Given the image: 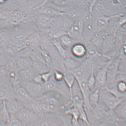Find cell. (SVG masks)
Returning a JSON list of instances; mask_svg holds the SVG:
<instances>
[{
  "label": "cell",
  "mask_w": 126,
  "mask_h": 126,
  "mask_svg": "<svg viewBox=\"0 0 126 126\" xmlns=\"http://www.w3.org/2000/svg\"><path fill=\"white\" fill-rule=\"evenodd\" d=\"M32 51L28 47H26L18 51L15 57H30Z\"/></svg>",
  "instance_id": "60d3db41"
},
{
  "label": "cell",
  "mask_w": 126,
  "mask_h": 126,
  "mask_svg": "<svg viewBox=\"0 0 126 126\" xmlns=\"http://www.w3.org/2000/svg\"><path fill=\"white\" fill-rule=\"evenodd\" d=\"M36 1H37L38 3V5L39 4L41 3V2H42L43 0H36Z\"/></svg>",
  "instance_id": "f5cc1de1"
},
{
  "label": "cell",
  "mask_w": 126,
  "mask_h": 126,
  "mask_svg": "<svg viewBox=\"0 0 126 126\" xmlns=\"http://www.w3.org/2000/svg\"><path fill=\"white\" fill-rule=\"evenodd\" d=\"M114 112L118 118L126 120V99L121 103L113 110Z\"/></svg>",
  "instance_id": "836d02e7"
},
{
  "label": "cell",
  "mask_w": 126,
  "mask_h": 126,
  "mask_svg": "<svg viewBox=\"0 0 126 126\" xmlns=\"http://www.w3.org/2000/svg\"><path fill=\"white\" fill-rule=\"evenodd\" d=\"M30 57L33 62H41L47 64L42 54L40 47L32 51Z\"/></svg>",
  "instance_id": "8d00e7d4"
},
{
  "label": "cell",
  "mask_w": 126,
  "mask_h": 126,
  "mask_svg": "<svg viewBox=\"0 0 126 126\" xmlns=\"http://www.w3.org/2000/svg\"><path fill=\"white\" fill-rule=\"evenodd\" d=\"M6 126H23V125L15 115L10 114L9 121Z\"/></svg>",
  "instance_id": "7bdbcfd3"
},
{
  "label": "cell",
  "mask_w": 126,
  "mask_h": 126,
  "mask_svg": "<svg viewBox=\"0 0 126 126\" xmlns=\"http://www.w3.org/2000/svg\"><path fill=\"white\" fill-rule=\"evenodd\" d=\"M14 92L15 98L21 102L24 106L33 98L22 86L14 90Z\"/></svg>",
  "instance_id": "d6986e66"
},
{
  "label": "cell",
  "mask_w": 126,
  "mask_h": 126,
  "mask_svg": "<svg viewBox=\"0 0 126 126\" xmlns=\"http://www.w3.org/2000/svg\"><path fill=\"white\" fill-rule=\"evenodd\" d=\"M23 126H37L39 115L25 107L15 115Z\"/></svg>",
  "instance_id": "3957f363"
},
{
  "label": "cell",
  "mask_w": 126,
  "mask_h": 126,
  "mask_svg": "<svg viewBox=\"0 0 126 126\" xmlns=\"http://www.w3.org/2000/svg\"><path fill=\"white\" fill-rule=\"evenodd\" d=\"M95 82H96V79H95L94 72V64L92 66V72H91L90 75L87 80V84L91 90L95 86Z\"/></svg>",
  "instance_id": "ab89813d"
},
{
  "label": "cell",
  "mask_w": 126,
  "mask_h": 126,
  "mask_svg": "<svg viewBox=\"0 0 126 126\" xmlns=\"http://www.w3.org/2000/svg\"><path fill=\"white\" fill-rule=\"evenodd\" d=\"M18 0L23 5H24L26 3L27 1L30 0Z\"/></svg>",
  "instance_id": "816d5d0a"
},
{
  "label": "cell",
  "mask_w": 126,
  "mask_h": 126,
  "mask_svg": "<svg viewBox=\"0 0 126 126\" xmlns=\"http://www.w3.org/2000/svg\"><path fill=\"white\" fill-rule=\"evenodd\" d=\"M100 89L98 88L90 94L89 101L90 105L93 108L97 106L98 104L100 99Z\"/></svg>",
  "instance_id": "d6a6232c"
},
{
  "label": "cell",
  "mask_w": 126,
  "mask_h": 126,
  "mask_svg": "<svg viewBox=\"0 0 126 126\" xmlns=\"http://www.w3.org/2000/svg\"><path fill=\"white\" fill-rule=\"evenodd\" d=\"M125 14H120L110 16H98L95 18L93 24H90L92 26V31L97 32L104 31L107 28L111 20L118 18Z\"/></svg>",
  "instance_id": "277c9868"
},
{
  "label": "cell",
  "mask_w": 126,
  "mask_h": 126,
  "mask_svg": "<svg viewBox=\"0 0 126 126\" xmlns=\"http://www.w3.org/2000/svg\"><path fill=\"white\" fill-rule=\"evenodd\" d=\"M2 5H0V9L2 8Z\"/></svg>",
  "instance_id": "db71d44e"
},
{
  "label": "cell",
  "mask_w": 126,
  "mask_h": 126,
  "mask_svg": "<svg viewBox=\"0 0 126 126\" xmlns=\"http://www.w3.org/2000/svg\"><path fill=\"white\" fill-rule=\"evenodd\" d=\"M15 57L19 71L32 66L33 62L30 57Z\"/></svg>",
  "instance_id": "4316f807"
},
{
  "label": "cell",
  "mask_w": 126,
  "mask_h": 126,
  "mask_svg": "<svg viewBox=\"0 0 126 126\" xmlns=\"http://www.w3.org/2000/svg\"><path fill=\"white\" fill-rule=\"evenodd\" d=\"M8 36L5 32L0 33V50L5 51L10 46Z\"/></svg>",
  "instance_id": "e575fe53"
},
{
  "label": "cell",
  "mask_w": 126,
  "mask_h": 126,
  "mask_svg": "<svg viewBox=\"0 0 126 126\" xmlns=\"http://www.w3.org/2000/svg\"><path fill=\"white\" fill-rule=\"evenodd\" d=\"M83 98L85 108L88 110H92L93 108L90 105L89 97L91 90L88 87L87 80H84L77 83Z\"/></svg>",
  "instance_id": "2e32d148"
},
{
  "label": "cell",
  "mask_w": 126,
  "mask_h": 126,
  "mask_svg": "<svg viewBox=\"0 0 126 126\" xmlns=\"http://www.w3.org/2000/svg\"><path fill=\"white\" fill-rule=\"evenodd\" d=\"M15 98L13 88L8 77L0 79V99L5 100Z\"/></svg>",
  "instance_id": "ba28073f"
},
{
  "label": "cell",
  "mask_w": 126,
  "mask_h": 126,
  "mask_svg": "<svg viewBox=\"0 0 126 126\" xmlns=\"http://www.w3.org/2000/svg\"><path fill=\"white\" fill-rule=\"evenodd\" d=\"M34 10L35 14H43L52 17H63L65 15V13L58 11L46 5L40 7H37L36 5L34 7Z\"/></svg>",
  "instance_id": "5bb4252c"
},
{
  "label": "cell",
  "mask_w": 126,
  "mask_h": 126,
  "mask_svg": "<svg viewBox=\"0 0 126 126\" xmlns=\"http://www.w3.org/2000/svg\"><path fill=\"white\" fill-rule=\"evenodd\" d=\"M99 0H92L89 9V12H92L93 8L94 6L96 3Z\"/></svg>",
  "instance_id": "f907efd6"
},
{
  "label": "cell",
  "mask_w": 126,
  "mask_h": 126,
  "mask_svg": "<svg viewBox=\"0 0 126 126\" xmlns=\"http://www.w3.org/2000/svg\"><path fill=\"white\" fill-rule=\"evenodd\" d=\"M5 66L9 72L19 71L15 58L14 56H9Z\"/></svg>",
  "instance_id": "d590c367"
},
{
  "label": "cell",
  "mask_w": 126,
  "mask_h": 126,
  "mask_svg": "<svg viewBox=\"0 0 126 126\" xmlns=\"http://www.w3.org/2000/svg\"><path fill=\"white\" fill-rule=\"evenodd\" d=\"M54 17L42 13L35 14L34 22L40 33L48 34L54 22Z\"/></svg>",
  "instance_id": "7a4b0ae2"
},
{
  "label": "cell",
  "mask_w": 126,
  "mask_h": 126,
  "mask_svg": "<svg viewBox=\"0 0 126 126\" xmlns=\"http://www.w3.org/2000/svg\"><path fill=\"white\" fill-rule=\"evenodd\" d=\"M40 50H41V53L43 59L46 64L51 67L52 59L50 55L47 51L42 49L41 48H40Z\"/></svg>",
  "instance_id": "ee69618b"
},
{
  "label": "cell",
  "mask_w": 126,
  "mask_h": 126,
  "mask_svg": "<svg viewBox=\"0 0 126 126\" xmlns=\"http://www.w3.org/2000/svg\"><path fill=\"white\" fill-rule=\"evenodd\" d=\"M59 39L62 45L67 50L70 49L75 43L79 42V41L72 38L68 34L64 35Z\"/></svg>",
  "instance_id": "f1b7e54d"
},
{
  "label": "cell",
  "mask_w": 126,
  "mask_h": 126,
  "mask_svg": "<svg viewBox=\"0 0 126 126\" xmlns=\"http://www.w3.org/2000/svg\"><path fill=\"white\" fill-rule=\"evenodd\" d=\"M41 37L38 30L30 34L27 39L26 43L27 47L32 51L39 48L40 47Z\"/></svg>",
  "instance_id": "9a60e30c"
},
{
  "label": "cell",
  "mask_w": 126,
  "mask_h": 126,
  "mask_svg": "<svg viewBox=\"0 0 126 126\" xmlns=\"http://www.w3.org/2000/svg\"><path fill=\"white\" fill-rule=\"evenodd\" d=\"M102 92L100 90L99 98L109 110H114L123 101L126 97L118 98L113 96L105 89L102 88Z\"/></svg>",
  "instance_id": "52a82bcc"
},
{
  "label": "cell",
  "mask_w": 126,
  "mask_h": 126,
  "mask_svg": "<svg viewBox=\"0 0 126 126\" xmlns=\"http://www.w3.org/2000/svg\"><path fill=\"white\" fill-rule=\"evenodd\" d=\"M63 17H54V22L48 33L49 37L51 39H59L67 33L62 26Z\"/></svg>",
  "instance_id": "30bf717a"
},
{
  "label": "cell",
  "mask_w": 126,
  "mask_h": 126,
  "mask_svg": "<svg viewBox=\"0 0 126 126\" xmlns=\"http://www.w3.org/2000/svg\"><path fill=\"white\" fill-rule=\"evenodd\" d=\"M10 114L6 106L4 100L3 107L0 111V124L1 126H6L9 121Z\"/></svg>",
  "instance_id": "f546056e"
},
{
  "label": "cell",
  "mask_w": 126,
  "mask_h": 126,
  "mask_svg": "<svg viewBox=\"0 0 126 126\" xmlns=\"http://www.w3.org/2000/svg\"><path fill=\"white\" fill-rule=\"evenodd\" d=\"M5 101L6 106L10 114L15 115L25 108L24 105L15 98H10Z\"/></svg>",
  "instance_id": "ac0fdd59"
},
{
  "label": "cell",
  "mask_w": 126,
  "mask_h": 126,
  "mask_svg": "<svg viewBox=\"0 0 126 126\" xmlns=\"http://www.w3.org/2000/svg\"><path fill=\"white\" fill-rule=\"evenodd\" d=\"M21 85L33 98H38L44 94L42 85L33 80L28 81H22Z\"/></svg>",
  "instance_id": "8fae6325"
},
{
  "label": "cell",
  "mask_w": 126,
  "mask_h": 126,
  "mask_svg": "<svg viewBox=\"0 0 126 126\" xmlns=\"http://www.w3.org/2000/svg\"><path fill=\"white\" fill-rule=\"evenodd\" d=\"M62 118L56 113H48L39 115L37 126H60L63 124Z\"/></svg>",
  "instance_id": "5b68a950"
},
{
  "label": "cell",
  "mask_w": 126,
  "mask_h": 126,
  "mask_svg": "<svg viewBox=\"0 0 126 126\" xmlns=\"http://www.w3.org/2000/svg\"><path fill=\"white\" fill-rule=\"evenodd\" d=\"M71 105L75 107L79 110V119L81 120L88 125L91 126V123L88 120L85 110L83 100L80 99L77 95L73 97L72 99L71 100Z\"/></svg>",
  "instance_id": "7c38bea8"
},
{
  "label": "cell",
  "mask_w": 126,
  "mask_h": 126,
  "mask_svg": "<svg viewBox=\"0 0 126 126\" xmlns=\"http://www.w3.org/2000/svg\"><path fill=\"white\" fill-rule=\"evenodd\" d=\"M53 73V69H51L48 71L45 72V73L41 74L42 79H43L44 83L50 80L52 76Z\"/></svg>",
  "instance_id": "7dc6e473"
},
{
  "label": "cell",
  "mask_w": 126,
  "mask_h": 126,
  "mask_svg": "<svg viewBox=\"0 0 126 126\" xmlns=\"http://www.w3.org/2000/svg\"><path fill=\"white\" fill-rule=\"evenodd\" d=\"M81 62L72 56L69 55L63 59V65L66 70L70 71L77 68L80 66Z\"/></svg>",
  "instance_id": "7402d4cb"
},
{
  "label": "cell",
  "mask_w": 126,
  "mask_h": 126,
  "mask_svg": "<svg viewBox=\"0 0 126 126\" xmlns=\"http://www.w3.org/2000/svg\"><path fill=\"white\" fill-rule=\"evenodd\" d=\"M75 80L74 76L70 71L66 70L64 72L63 81L68 89L71 100L73 97V87Z\"/></svg>",
  "instance_id": "44dd1931"
},
{
  "label": "cell",
  "mask_w": 126,
  "mask_h": 126,
  "mask_svg": "<svg viewBox=\"0 0 126 126\" xmlns=\"http://www.w3.org/2000/svg\"><path fill=\"white\" fill-rule=\"evenodd\" d=\"M72 57L81 62L87 58V49L86 46L80 42L75 43L70 49Z\"/></svg>",
  "instance_id": "4fadbf2b"
},
{
  "label": "cell",
  "mask_w": 126,
  "mask_h": 126,
  "mask_svg": "<svg viewBox=\"0 0 126 126\" xmlns=\"http://www.w3.org/2000/svg\"><path fill=\"white\" fill-rule=\"evenodd\" d=\"M9 56L5 51L0 50V66L5 65Z\"/></svg>",
  "instance_id": "f6af8a7d"
},
{
  "label": "cell",
  "mask_w": 126,
  "mask_h": 126,
  "mask_svg": "<svg viewBox=\"0 0 126 126\" xmlns=\"http://www.w3.org/2000/svg\"><path fill=\"white\" fill-rule=\"evenodd\" d=\"M71 108H67L65 110V113L67 115L72 116V118L71 123L72 126H79V113L77 109L75 107L70 105Z\"/></svg>",
  "instance_id": "484cf974"
},
{
  "label": "cell",
  "mask_w": 126,
  "mask_h": 126,
  "mask_svg": "<svg viewBox=\"0 0 126 126\" xmlns=\"http://www.w3.org/2000/svg\"><path fill=\"white\" fill-rule=\"evenodd\" d=\"M113 14H126V0H100Z\"/></svg>",
  "instance_id": "8992f818"
},
{
  "label": "cell",
  "mask_w": 126,
  "mask_h": 126,
  "mask_svg": "<svg viewBox=\"0 0 126 126\" xmlns=\"http://www.w3.org/2000/svg\"><path fill=\"white\" fill-rule=\"evenodd\" d=\"M116 87L118 91L122 93L126 94V81L121 80L117 82Z\"/></svg>",
  "instance_id": "bcb514c9"
},
{
  "label": "cell",
  "mask_w": 126,
  "mask_h": 126,
  "mask_svg": "<svg viewBox=\"0 0 126 126\" xmlns=\"http://www.w3.org/2000/svg\"><path fill=\"white\" fill-rule=\"evenodd\" d=\"M8 72L5 65L0 66V79L8 77Z\"/></svg>",
  "instance_id": "c3c4849f"
},
{
  "label": "cell",
  "mask_w": 126,
  "mask_h": 126,
  "mask_svg": "<svg viewBox=\"0 0 126 126\" xmlns=\"http://www.w3.org/2000/svg\"><path fill=\"white\" fill-rule=\"evenodd\" d=\"M55 81L61 83L63 81L64 72L58 69L53 70L52 76L51 78Z\"/></svg>",
  "instance_id": "f35d334b"
},
{
  "label": "cell",
  "mask_w": 126,
  "mask_h": 126,
  "mask_svg": "<svg viewBox=\"0 0 126 126\" xmlns=\"http://www.w3.org/2000/svg\"><path fill=\"white\" fill-rule=\"evenodd\" d=\"M33 80L36 83L42 85L44 83V82L42 79L41 75L40 74H37L35 76Z\"/></svg>",
  "instance_id": "681fc988"
},
{
  "label": "cell",
  "mask_w": 126,
  "mask_h": 126,
  "mask_svg": "<svg viewBox=\"0 0 126 126\" xmlns=\"http://www.w3.org/2000/svg\"><path fill=\"white\" fill-rule=\"evenodd\" d=\"M53 3L56 5L62 7H72V0H55Z\"/></svg>",
  "instance_id": "b9f144b4"
},
{
  "label": "cell",
  "mask_w": 126,
  "mask_h": 126,
  "mask_svg": "<svg viewBox=\"0 0 126 126\" xmlns=\"http://www.w3.org/2000/svg\"><path fill=\"white\" fill-rule=\"evenodd\" d=\"M110 60L105 64V66L98 70L95 77L96 81L101 85L106 86V85L107 74L109 65L111 60Z\"/></svg>",
  "instance_id": "603a6c76"
},
{
  "label": "cell",
  "mask_w": 126,
  "mask_h": 126,
  "mask_svg": "<svg viewBox=\"0 0 126 126\" xmlns=\"http://www.w3.org/2000/svg\"><path fill=\"white\" fill-rule=\"evenodd\" d=\"M61 83L55 81L51 78L50 80L42 85L44 94L47 92H53L66 95V94L61 88L60 84Z\"/></svg>",
  "instance_id": "e0dca14e"
},
{
  "label": "cell",
  "mask_w": 126,
  "mask_h": 126,
  "mask_svg": "<svg viewBox=\"0 0 126 126\" xmlns=\"http://www.w3.org/2000/svg\"><path fill=\"white\" fill-rule=\"evenodd\" d=\"M38 30L33 22L12 27L4 32L8 36L10 45H15L24 42L30 34Z\"/></svg>",
  "instance_id": "6da1fadb"
},
{
  "label": "cell",
  "mask_w": 126,
  "mask_h": 126,
  "mask_svg": "<svg viewBox=\"0 0 126 126\" xmlns=\"http://www.w3.org/2000/svg\"><path fill=\"white\" fill-rule=\"evenodd\" d=\"M51 42L59 54L63 59L69 55L68 50L62 45L59 39H51Z\"/></svg>",
  "instance_id": "4dcf8cb0"
},
{
  "label": "cell",
  "mask_w": 126,
  "mask_h": 126,
  "mask_svg": "<svg viewBox=\"0 0 126 126\" xmlns=\"http://www.w3.org/2000/svg\"><path fill=\"white\" fill-rule=\"evenodd\" d=\"M19 74L23 81L33 80L37 73L32 67L19 71Z\"/></svg>",
  "instance_id": "cb8c5ba5"
},
{
  "label": "cell",
  "mask_w": 126,
  "mask_h": 126,
  "mask_svg": "<svg viewBox=\"0 0 126 126\" xmlns=\"http://www.w3.org/2000/svg\"><path fill=\"white\" fill-rule=\"evenodd\" d=\"M19 71H11L8 72V77L11 82L14 91L22 86V81L20 76Z\"/></svg>",
  "instance_id": "d4e9b609"
},
{
  "label": "cell",
  "mask_w": 126,
  "mask_h": 126,
  "mask_svg": "<svg viewBox=\"0 0 126 126\" xmlns=\"http://www.w3.org/2000/svg\"><path fill=\"white\" fill-rule=\"evenodd\" d=\"M32 67L36 72L40 74L48 71L52 69L47 64L40 62H33Z\"/></svg>",
  "instance_id": "1f68e13d"
},
{
  "label": "cell",
  "mask_w": 126,
  "mask_h": 126,
  "mask_svg": "<svg viewBox=\"0 0 126 126\" xmlns=\"http://www.w3.org/2000/svg\"><path fill=\"white\" fill-rule=\"evenodd\" d=\"M92 0H72V7L83 11H89Z\"/></svg>",
  "instance_id": "83f0119b"
},
{
  "label": "cell",
  "mask_w": 126,
  "mask_h": 126,
  "mask_svg": "<svg viewBox=\"0 0 126 126\" xmlns=\"http://www.w3.org/2000/svg\"><path fill=\"white\" fill-rule=\"evenodd\" d=\"M106 90L114 96L118 98L126 97V94H124L119 92L116 86H113L112 87H109L106 85L102 88Z\"/></svg>",
  "instance_id": "74e56055"
},
{
  "label": "cell",
  "mask_w": 126,
  "mask_h": 126,
  "mask_svg": "<svg viewBox=\"0 0 126 126\" xmlns=\"http://www.w3.org/2000/svg\"><path fill=\"white\" fill-rule=\"evenodd\" d=\"M120 58H116L111 60L108 67L107 74L106 85H114L116 79L118 75L124 72L119 70Z\"/></svg>",
  "instance_id": "9c48e42d"
},
{
  "label": "cell",
  "mask_w": 126,
  "mask_h": 126,
  "mask_svg": "<svg viewBox=\"0 0 126 126\" xmlns=\"http://www.w3.org/2000/svg\"><path fill=\"white\" fill-rule=\"evenodd\" d=\"M88 12L70 7L66 11L65 16L74 22L79 19H84Z\"/></svg>",
  "instance_id": "ffe728a7"
}]
</instances>
